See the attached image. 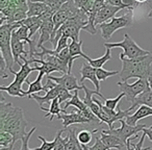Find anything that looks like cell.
<instances>
[{
	"label": "cell",
	"mask_w": 152,
	"mask_h": 150,
	"mask_svg": "<svg viewBox=\"0 0 152 150\" xmlns=\"http://www.w3.org/2000/svg\"><path fill=\"white\" fill-rule=\"evenodd\" d=\"M1 94L0 100V130L10 132L14 137V142L22 140L26 135V122L21 108L14 106L11 102H5Z\"/></svg>",
	"instance_id": "1"
},
{
	"label": "cell",
	"mask_w": 152,
	"mask_h": 150,
	"mask_svg": "<svg viewBox=\"0 0 152 150\" xmlns=\"http://www.w3.org/2000/svg\"><path fill=\"white\" fill-rule=\"evenodd\" d=\"M120 59L122 61V69L119 75L122 81L125 83L130 78H148L152 64V53L132 59L120 55Z\"/></svg>",
	"instance_id": "2"
},
{
	"label": "cell",
	"mask_w": 152,
	"mask_h": 150,
	"mask_svg": "<svg viewBox=\"0 0 152 150\" xmlns=\"http://www.w3.org/2000/svg\"><path fill=\"white\" fill-rule=\"evenodd\" d=\"M23 64L20 67L19 71H14V69L10 70V73L15 75V79L10 83L9 86H1L0 87V91L1 92H7L10 96L13 97H25L26 91L22 89V85L25 81H27V77L31 72L36 71L34 67H30L29 63H28L27 57H23L22 59Z\"/></svg>",
	"instance_id": "3"
},
{
	"label": "cell",
	"mask_w": 152,
	"mask_h": 150,
	"mask_svg": "<svg viewBox=\"0 0 152 150\" xmlns=\"http://www.w3.org/2000/svg\"><path fill=\"white\" fill-rule=\"evenodd\" d=\"M21 26L20 22L16 23H4L0 26V50L1 57L5 61L7 69H13V65L15 64L12 52V34L13 31Z\"/></svg>",
	"instance_id": "4"
},
{
	"label": "cell",
	"mask_w": 152,
	"mask_h": 150,
	"mask_svg": "<svg viewBox=\"0 0 152 150\" xmlns=\"http://www.w3.org/2000/svg\"><path fill=\"white\" fill-rule=\"evenodd\" d=\"M104 47L105 48H115V47H118V48H122L123 52L120 55L127 59H137V57H141L144 55L150 54L149 51L145 50V49L141 48L132 39L130 38L128 34H124V40L121 41L118 43H104Z\"/></svg>",
	"instance_id": "5"
},
{
	"label": "cell",
	"mask_w": 152,
	"mask_h": 150,
	"mask_svg": "<svg viewBox=\"0 0 152 150\" xmlns=\"http://www.w3.org/2000/svg\"><path fill=\"white\" fill-rule=\"evenodd\" d=\"M132 12H128L121 17H115L110 22H105L98 26L101 31V37L105 41H108L112 36L121 28L131 27L132 25Z\"/></svg>",
	"instance_id": "6"
},
{
	"label": "cell",
	"mask_w": 152,
	"mask_h": 150,
	"mask_svg": "<svg viewBox=\"0 0 152 150\" xmlns=\"http://www.w3.org/2000/svg\"><path fill=\"white\" fill-rule=\"evenodd\" d=\"M117 85H118L121 93H123L125 95L127 101L131 102V103L134 101V99L137 96L150 89L148 79L146 78L137 79L132 85H129L126 81L125 83L124 81H119V83H117Z\"/></svg>",
	"instance_id": "7"
},
{
	"label": "cell",
	"mask_w": 152,
	"mask_h": 150,
	"mask_svg": "<svg viewBox=\"0 0 152 150\" xmlns=\"http://www.w3.org/2000/svg\"><path fill=\"white\" fill-rule=\"evenodd\" d=\"M121 123V127L120 128H113V129H108V130H105V129H102L101 131L105 133H112V135H115L121 140L124 144L127 143L130 138L137 135L140 131H143L144 128L148 127V125L146 124H137L135 126H132V125H129L126 123V121L123 119V120L120 121Z\"/></svg>",
	"instance_id": "8"
},
{
	"label": "cell",
	"mask_w": 152,
	"mask_h": 150,
	"mask_svg": "<svg viewBox=\"0 0 152 150\" xmlns=\"http://www.w3.org/2000/svg\"><path fill=\"white\" fill-rule=\"evenodd\" d=\"M74 92H75V93L73 94V97H72L71 99H70L69 101L64 105V108H63L64 110H66V108H70V106H74L75 108H78V110H80L83 115H85L86 118L89 119L92 123H101V121H100L99 119H98L97 117L93 114V112H92V110H90L87 105H86V103L83 102V100L79 98L78 91H74Z\"/></svg>",
	"instance_id": "9"
},
{
	"label": "cell",
	"mask_w": 152,
	"mask_h": 150,
	"mask_svg": "<svg viewBox=\"0 0 152 150\" xmlns=\"http://www.w3.org/2000/svg\"><path fill=\"white\" fill-rule=\"evenodd\" d=\"M47 79H51L54 81L56 85L61 86L68 91H79L83 90V86L78 85L77 79L72 73H66L63 76H51V75H47Z\"/></svg>",
	"instance_id": "10"
},
{
	"label": "cell",
	"mask_w": 152,
	"mask_h": 150,
	"mask_svg": "<svg viewBox=\"0 0 152 150\" xmlns=\"http://www.w3.org/2000/svg\"><path fill=\"white\" fill-rule=\"evenodd\" d=\"M57 119L63 121L64 128H68L73 124H83V123H91V121L86 118L85 115L78 110V108H73V112L71 114H64L59 115Z\"/></svg>",
	"instance_id": "11"
},
{
	"label": "cell",
	"mask_w": 152,
	"mask_h": 150,
	"mask_svg": "<svg viewBox=\"0 0 152 150\" xmlns=\"http://www.w3.org/2000/svg\"><path fill=\"white\" fill-rule=\"evenodd\" d=\"M24 44L25 43L19 40L15 34H12V52H13L14 61H15V64L19 65L20 67L22 66L20 59H23V57L28 59V56H29V52L24 50Z\"/></svg>",
	"instance_id": "12"
},
{
	"label": "cell",
	"mask_w": 152,
	"mask_h": 150,
	"mask_svg": "<svg viewBox=\"0 0 152 150\" xmlns=\"http://www.w3.org/2000/svg\"><path fill=\"white\" fill-rule=\"evenodd\" d=\"M80 75L81 76H80V79H79L80 86L83 85V83L86 80V79H89V80H91L92 83H94L96 90L100 92V85H99L100 81L98 80V78H97V74H96L95 68L92 67L89 63L83 64L81 69H80Z\"/></svg>",
	"instance_id": "13"
},
{
	"label": "cell",
	"mask_w": 152,
	"mask_h": 150,
	"mask_svg": "<svg viewBox=\"0 0 152 150\" xmlns=\"http://www.w3.org/2000/svg\"><path fill=\"white\" fill-rule=\"evenodd\" d=\"M121 10H123V7H113V5H108L105 3V5L98 12L97 17H96V20H95V25L99 26L100 24L105 23V22L108 21L110 19L112 20L113 18H115V15H116L117 13H119Z\"/></svg>",
	"instance_id": "14"
},
{
	"label": "cell",
	"mask_w": 152,
	"mask_h": 150,
	"mask_svg": "<svg viewBox=\"0 0 152 150\" xmlns=\"http://www.w3.org/2000/svg\"><path fill=\"white\" fill-rule=\"evenodd\" d=\"M147 117H152V108L147 105H140L137 108V112L133 113L132 115L127 116L124 120L126 121L127 124L135 126V125H137V121L141 120V119L147 118Z\"/></svg>",
	"instance_id": "15"
},
{
	"label": "cell",
	"mask_w": 152,
	"mask_h": 150,
	"mask_svg": "<svg viewBox=\"0 0 152 150\" xmlns=\"http://www.w3.org/2000/svg\"><path fill=\"white\" fill-rule=\"evenodd\" d=\"M61 88H63L61 86L57 85L56 87H54L53 89H50L49 91H47L46 94H45L44 96H40V95H37V94H32V95H30L28 98L36 100L40 106H43V104H44V103H49V104H50L51 102H52L53 99H55V98H58L59 92H61Z\"/></svg>",
	"instance_id": "16"
},
{
	"label": "cell",
	"mask_w": 152,
	"mask_h": 150,
	"mask_svg": "<svg viewBox=\"0 0 152 150\" xmlns=\"http://www.w3.org/2000/svg\"><path fill=\"white\" fill-rule=\"evenodd\" d=\"M27 5V17H39V16L44 15L50 10L45 3L41 2V1H36V0H28Z\"/></svg>",
	"instance_id": "17"
},
{
	"label": "cell",
	"mask_w": 152,
	"mask_h": 150,
	"mask_svg": "<svg viewBox=\"0 0 152 150\" xmlns=\"http://www.w3.org/2000/svg\"><path fill=\"white\" fill-rule=\"evenodd\" d=\"M100 139L103 142L104 145L107 148H110V149L115 148V149L120 150V149H122L124 146H126V144L123 143L117 135H112V133H105V132H103V131H101V132H100Z\"/></svg>",
	"instance_id": "18"
},
{
	"label": "cell",
	"mask_w": 152,
	"mask_h": 150,
	"mask_svg": "<svg viewBox=\"0 0 152 150\" xmlns=\"http://www.w3.org/2000/svg\"><path fill=\"white\" fill-rule=\"evenodd\" d=\"M140 105H147L152 108V90L151 89L147 90V91H145L144 93H142L141 95L137 96L134 99V101L132 102L130 108H127V110L130 112V110L139 108Z\"/></svg>",
	"instance_id": "19"
},
{
	"label": "cell",
	"mask_w": 152,
	"mask_h": 150,
	"mask_svg": "<svg viewBox=\"0 0 152 150\" xmlns=\"http://www.w3.org/2000/svg\"><path fill=\"white\" fill-rule=\"evenodd\" d=\"M21 25H25L29 29V38L31 39L34 37L38 30H40L41 25H42V19L41 17H27L26 19L20 21Z\"/></svg>",
	"instance_id": "20"
},
{
	"label": "cell",
	"mask_w": 152,
	"mask_h": 150,
	"mask_svg": "<svg viewBox=\"0 0 152 150\" xmlns=\"http://www.w3.org/2000/svg\"><path fill=\"white\" fill-rule=\"evenodd\" d=\"M59 105H61V103H59L58 98H55V99H53L52 102L50 103L49 108H43V106H40V110L47 112V114L45 115V118H50V121H52V119L54 116L58 117L61 113L66 114V110H64V108H61Z\"/></svg>",
	"instance_id": "21"
},
{
	"label": "cell",
	"mask_w": 152,
	"mask_h": 150,
	"mask_svg": "<svg viewBox=\"0 0 152 150\" xmlns=\"http://www.w3.org/2000/svg\"><path fill=\"white\" fill-rule=\"evenodd\" d=\"M66 131L68 132L69 140L65 146V150H80L81 145L78 142L77 133H76L77 129L73 128V127H68V128H66Z\"/></svg>",
	"instance_id": "22"
},
{
	"label": "cell",
	"mask_w": 152,
	"mask_h": 150,
	"mask_svg": "<svg viewBox=\"0 0 152 150\" xmlns=\"http://www.w3.org/2000/svg\"><path fill=\"white\" fill-rule=\"evenodd\" d=\"M83 59H85L86 61H87L88 63L92 66V67H94L95 69H99V68L103 67V65L106 63V61H108L110 59H112V49L106 48L105 49V53H104L102 56L98 57V59H90L88 55H86Z\"/></svg>",
	"instance_id": "23"
},
{
	"label": "cell",
	"mask_w": 152,
	"mask_h": 150,
	"mask_svg": "<svg viewBox=\"0 0 152 150\" xmlns=\"http://www.w3.org/2000/svg\"><path fill=\"white\" fill-rule=\"evenodd\" d=\"M45 75V73L43 71H39V74H38V77L34 81L30 83L29 80L27 79L26 83H28V90L26 91V96L29 97L30 95L32 94H36V93H39L41 91H44V86L42 85V79H43V76Z\"/></svg>",
	"instance_id": "24"
},
{
	"label": "cell",
	"mask_w": 152,
	"mask_h": 150,
	"mask_svg": "<svg viewBox=\"0 0 152 150\" xmlns=\"http://www.w3.org/2000/svg\"><path fill=\"white\" fill-rule=\"evenodd\" d=\"M81 46H83V41H79V42H76V41H71L69 45V51H70V55H71L72 59L75 61L78 57H85L86 53L83 51L81 49Z\"/></svg>",
	"instance_id": "25"
},
{
	"label": "cell",
	"mask_w": 152,
	"mask_h": 150,
	"mask_svg": "<svg viewBox=\"0 0 152 150\" xmlns=\"http://www.w3.org/2000/svg\"><path fill=\"white\" fill-rule=\"evenodd\" d=\"M100 129H95L93 131H89V130H80L77 133V139L78 142L81 145H90L92 141V138H93V133L98 132Z\"/></svg>",
	"instance_id": "26"
},
{
	"label": "cell",
	"mask_w": 152,
	"mask_h": 150,
	"mask_svg": "<svg viewBox=\"0 0 152 150\" xmlns=\"http://www.w3.org/2000/svg\"><path fill=\"white\" fill-rule=\"evenodd\" d=\"M66 129L64 128V129H61V130L57 131L56 135H55V138H54L55 146H54V149L53 150H65V146H66V144H67L68 140H69L68 135L66 138H61V135H63V132Z\"/></svg>",
	"instance_id": "27"
},
{
	"label": "cell",
	"mask_w": 152,
	"mask_h": 150,
	"mask_svg": "<svg viewBox=\"0 0 152 150\" xmlns=\"http://www.w3.org/2000/svg\"><path fill=\"white\" fill-rule=\"evenodd\" d=\"M36 1H41V2L45 3L49 9L52 12L56 13L66 2H68L69 0H36Z\"/></svg>",
	"instance_id": "28"
},
{
	"label": "cell",
	"mask_w": 152,
	"mask_h": 150,
	"mask_svg": "<svg viewBox=\"0 0 152 150\" xmlns=\"http://www.w3.org/2000/svg\"><path fill=\"white\" fill-rule=\"evenodd\" d=\"M74 2L79 10H83L89 15L90 12L93 9V5L96 2V0H74Z\"/></svg>",
	"instance_id": "29"
},
{
	"label": "cell",
	"mask_w": 152,
	"mask_h": 150,
	"mask_svg": "<svg viewBox=\"0 0 152 150\" xmlns=\"http://www.w3.org/2000/svg\"><path fill=\"white\" fill-rule=\"evenodd\" d=\"M16 144L14 142V137L10 132L4 130H0V146L1 147H10Z\"/></svg>",
	"instance_id": "30"
},
{
	"label": "cell",
	"mask_w": 152,
	"mask_h": 150,
	"mask_svg": "<svg viewBox=\"0 0 152 150\" xmlns=\"http://www.w3.org/2000/svg\"><path fill=\"white\" fill-rule=\"evenodd\" d=\"M120 72L118 71H107V70H104L103 68H99V69H96V74H97V78L99 81H104L105 79H107L108 77L114 76V75H118Z\"/></svg>",
	"instance_id": "31"
},
{
	"label": "cell",
	"mask_w": 152,
	"mask_h": 150,
	"mask_svg": "<svg viewBox=\"0 0 152 150\" xmlns=\"http://www.w3.org/2000/svg\"><path fill=\"white\" fill-rule=\"evenodd\" d=\"M124 94L123 93H120L116 98H113V99H105L104 101V105L106 106L107 108L112 110H116V108H118V105L120 104V100L124 97Z\"/></svg>",
	"instance_id": "32"
},
{
	"label": "cell",
	"mask_w": 152,
	"mask_h": 150,
	"mask_svg": "<svg viewBox=\"0 0 152 150\" xmlns=\"http://www.w3.org/2000/svg\"><path fill=\"white\" fill-rule=\"evenodd\" d=\"M38 139L40 140V141H42V145H41L40 147L34 148V149H30V150H53L54 149V146H55L54 140L49 142V141H47L44 137H42V135H39Z\"/></svg>",
	"instance_id": "33"
},
{
	"label": "cell",
	"mask_w": 152,
	"mask_h": 150,
	"mask_svg": "<svg viewBox=\"0 0 152 150\" xmlns=\"http://www.w3.org/2000/svg\"><path fill=\"white\" fill-rule=\"evenodd\" d=\"M69 41H70V39L68 38V37H66V36L61 37V39H59L58 42H57L56 48L53 49V50L55 51V55L58 54V53L61 52V51H63L65 48H68V47H69L70 43H71V42H69Z\"/></svg>",
	"instance_id": "34"
},
{
	"label": "cell",
	"mask_w": 152,
	"mask_h": 150,
	"mask_svg": "<svg viewBox=\"0 0 152 150\" xmlns=\"http://www.w3.org/2000/svg\"><path fill=\"white\" fill-rule=\"evenodd\" d=\"M36 129H37L36 126L32 127V128L30 129L27 133H26L25 137L21 140V148H20V150H30L29 147H28V142H29V139H30V137L32 135V133L36 131Z\"/></svg>",
	"instance_id": "35"
},
{
	"label": "cell",
	"mask_w": 152,
	"mask_h": 150,
	"mask_svg": "<svg viewBox=\"0 0 152 150\" xmlns=\"http://www.w3.org/2000/svg\"><path fill=\"white\" fill-rule=\"evenodd\" d=\"M90 149L91 150H110V148H107L103 144V142L101 141L100 137L95 138V143L93 146H90Z\"/></svg>",
	"instance_id": "36"
},
{
	"label": "cell",
	"mask_w": 152,
	"mask_h": 150,
	"mask_svg": "<svg viewBox=\"0 0 152 150\" xmlns=\"http://www.w3.org/2000/svg\"><path fill=\"white\" fill-rule=\"evenodd\" d=\"M123 4L128 10V12H133V10L139 5V3L135 0H123Z\"/></svg>",
	"instance_id": "37"
},
{
	"label": "cell",
	"mask_w": 152,
	"mask_h": 150,
	"mask_svg": "<svg viewBox=\"0 0 152 150\" xmlns=\"http://www.w3.org/2000/svg\"><path fill=\"white\" fill-rule=\"evenodd\" d=\"M147 137L146 133L143 132L142 135V138L140 139V142L137 144H133V150H149L150 148H143V144H144V141H145V138Z\"/></svg>",
	"instance_id": "38"
},
{
	"label": "cell",
	"mask_w": 152,
	"mask_h": 150,
	"mask_svg": "<svg viewBox=\"0 0 152 150\" xmlns=\"http://www.w3.org/2000/svg\"><path fill=\"white\" fill-rule=\"evenodd\" d=\"M105 3L108 5H113V7H119L126 9L125 5L123 4V0H105Z\"/></svg>",
	"instance_id": "39"
},
{
	"label": "cell",
	"mask_w": 152,
	"mask_h": 150,
	"mask_svg": "<svg viewBox=\"0 0 152 150\" xmlns=\"http://www.w3.org/2000/svg\"><path fill=\"white\" fill-rule=\"evenodd\" d=\"M12 4H15L16 7H25L27 5L28 0H11Z\"/></svg>",
	"instance_id": "40"
},
{
	"label": "cell",
	"mask_w": 152,
	"mask_h": 150,
	"mask_svg": "<svg viewBox=\"0 0 152 150\" xmlns=\"http://www.w3.org/2000/svg\"><path fill=\"white\" fill-rule=\"evenodd\" d=\"M12 4L11 0H0V11L1 10H4L5 7H10Z\"/></svg>",
	"instance_id": "41"
},
{
	"label": "cell",
	"mask_w": 152,
	"mask_h": 150,
	"mask_svg": "<svg viewBox=\"0 0 152 150\" xmlns=\"http://www.w3.org/2000/svg\"><path fill=\"white\" fill-rule=\"evenodd\" d=\"M148 83H149V87L150 89L152 90V64H151V67H150L149 70V74H148Z\"/></svg>",
	"instance_id": "42"
},
{
	"label": "cell",
	"mask_w": 152,
	"mask_h": 150,
	"mask_svg": "<svg viewBox=\"0 0 152 150\" xmlns=\"http://www.w3.org/2000/svg\"><path fill=\"white\" fill-rule=\"evenodd\" d=\"M0 150H16V144L10 146V147H1Z\"/></svg>",
	"instance_id": "43"
},
{
	"label": "cell",
	"mask_w": 152,
	"mask_h": 150,
	"mask_svg": "<svg viewBox=\"0 0 152 150\" xmlns=\"http://www.w3.org/2000/svg\"><path fill=\"white\" fill-rule=\"evenodd\" d=\"M137 3H144V2H147L148 0H135Z\"/></svg>",
	"instance_id": "44"
},
{
	"label": "cell",
	"mask_w": 152,
	"mask_h": 150,
	"mask_svg": "<svg viewBox=\"0 0 152 150\" xmlns=\"http://www.w3.org/2000/svg\"><path fill=\"white\" fill-rule=\"evenodd\" d=\"M148 17H149V18H152V9H151V11H150L149 13H148Z\"/></svg>",
	"instance_id": "45"
}]
</instances>
